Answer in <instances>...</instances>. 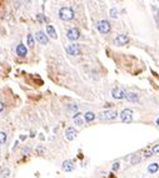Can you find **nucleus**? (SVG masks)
<instances>
[{
  "mask_svg": "<svg viewBox=\"0 0 159 178\" xmlns=\"http://www.w3.org/2000/svg\"><path fill=\"white\" fill-rule=\"evenodd\" d=\"M59 18L61 20H65V22H68V20H71L74 18V11L71 8H68V6H64V8H60L59 10Z\"/></svg>",
  "mask_w": 159,
  "mask_h": 178,
  "instance_id": "1",
  "label": "nucleus"
},
{
  "mask_svg": "<svg viewBox=\"0 0 159 178\" xmlns=\"http://www.w3.org/2000/svg\"><path fill=\"white\" fill-rule=\"evenodd\" d=\"M118 117V113L115 111H112V109H108V111H103L99 113V118L103 119V121H113Z\"/></svg>",
  "mask_w": 159,
  "mask_h": 178,
  "instance_id": "2",
  "label": "nucleus"
},
{
  "mask_svg": "<svg viewBox=\"0 0 159 178\" xmlns=\"http://www.w3.org/2000/svg\"><path fill=\"white\" fill-rule=\"evenodd\" d=\"M65 49H67V53L71 57H78V55H80V53H82V49L78 44H69Z\"/></svg>",
  "mask_w": 159,
  "mask_h": 178,
  "instance_id": "3",
  "label": "nucleus"
},
{
  "mask_svg": "<svg viewBox=\"0 0 159 178\" xmlns=\"http://www.w3.org/2000/svg\"><path fill=\"white\" fill-rule=\"evenodd\" d=\"M96 28L102 34H108L110 32V29H112V26H110L109 22H106V20H100L96 24Z\"/></svg>",
  "mask_w": 159,
  "mask_h": 178,
  "instance_id": "4",
  "label": "nucleus"
},
{
  "mask_svg": "<svg viewBox=\"0 0 159 178\" xmlns=\"http://www.w3.org/2000/svg\"><path fill=\"white\" fill-rule=\"evenodd\" d=\"M112 95H113V98H115V99H124V98H127V92L124 90L123 88L117 87L112 90Z\"/></svg>",
  "mask_w": 159,
  "mask_h": 178,
  "instance_id": "5",
  "label": "nucleus"
},
{
  "mask_svg": "<svg viewBox=\"0 0 159 178\" xmlns=\"http://www.w3.org/2000/svg\"><path fill=\"white\" fill-rule=\"evenodd\" d=\"M120 119H122V122L124 123H130L133 119V112L130 111V109H124L120 113Z\"/></svg>",
  "mask_w": 159,
  "mask_h": 178,
  "instance_id": "6",
  "label": "nucleus"
},
{
  "mask_svg": "<svg viewBox=\"0 0 159 178\" xmlns=\"http://www.w3.org/2000/svg\"><path fill=\"white\" fill-rule=\"evenodd\" d=\"M114 43H115V45H125V44L129 43V36L125 35V34H119L114 39Z\"/></svg>",
  "mask_w": 159,
  "mask_h": 178,
  "instance_id": "7",
  "label": "nucleus"
},
{
  "mask_svg": "<svg viewBox=\"0 0 159 178\" xmlns=\"http://www.w3.org/2000/svg\"><path fill=\"white\" fill-rule=\"evenodd\" d=\"M79 36H80V32L77 28H70L67 32V38L69 40H77L79 39Z\"/></svg>",
  "mask_w": 159,
  "mask_h": 178,
  "instance_id": "8",
  "label": "nucleus"
},
{
  "mask_svg": "<svg viewBox=\"0 0 159 178\" xmlns=\"http://www.w3.org/2000/svg\"><path fill=\"white\" fill-rule=\"evenodd\" d=\"M77 136H78V132L75 128H73V127L67 128V131H65V138H67L68 141H73Z\"/></svg>",
  "mask_w": 159,
  "mask_h": 178,
  "instance_id": "9",
  "label": "nucleus"
},
{
  "mask_svg": "<svg viewBox=\"0 0 159 178\" xmlns=\"http://www.w3.org/2000/svg\"><path fill=\"white\" fill-rule=\"evenodd\" d=\"M36 40L40 44H43V45H46L49 43V39H48V36L45 35L44 32H36Z\"/></svg>",
  "mask_w": 159,
  "mask_h": 178,
  "instance_id": "10",
  "label": "nucleus"
},
{
  "mask_svg": "<svg viewBox=\"0 0 159 178\" xmlns=\"http://www.w3.org/2000/svg\"><path fill=\"white\" fill-rule=\"evenodd\" d=\"M75 166H74V162L73 160H64L63 162V171L65 172H71V171H74Z\"/></svg>",
  "mask_w": 159,
  "mask_h": 178,
  "instance_id": "11",
  "label": "nucleus"
},
{
  "mask_svg": "<svg viewBox=\"0 0 159 178\" xmlns=\"http://www.w3.org/2000/svg\"><path fill=\"white\" fill-rule=\"evenodd\" d=\"M16 54H18L19 57H26V54H28L26 47L24 45V44H19V45L16 47Z\"/></svg>",
  "mask_w": 159,
  "mask_h": 178,
  "instance_id": "12",
  "label": "nucleus"
},
{
  "mask_svg": "<svg viewBox=\"0 0 159 178\" xmlns=\"http://www.w3.org/2000/svg\"><path fill=\"white\" fill-rule=\"evenodd\" d=\"M46 33L48 35H50V38H53V39H57V32H55L54 26L53 25H46Z\"/></svg>",
  "mask_w": 159,
  "mask_h": 178,
  "instance_id": "13",
  "label": "nucleus"
},
{
  "mask_svg": "<svg viewBox=\"0 0 159 178\" xmlns=\"http://www.w3.org/2000/svg\"><path fill=\"white\" fill-rule=\"evenodd\" d=\"M73 121H74V123H75L77 125H83V124H84V121H83L80 113H77V114L74 115V117H73Z\"/></svg>",
  "mask_w": 159,
  "mask_h": 178,
  "instance_id": "14",
  "label": "nucleus"
},
{
  "mask_svg": "<svg viewBox=\"0 0 159 178\" xmlns=\"http://www.w3.org/2000/svg\"><path fill=\"white\" fill-rule=\"evenodd\" d=\"M127 99L129 102H132V103H135V102H138V95L135 93H127Z\"/></svg>",
  "mask_w": 159,
  "mask_h": 178,
  "instance_id": "15",
  "label": "nucleus"
},
{
  "mask_svg": "<svg viewBox=\"0 0 159 178\" xmlns=\"http://www.w3.org/2000/svg\"><path fill=\"white\" fill-rule=\"evenodd\" d=\"M158 169H159V164L158 163H152L148 166V171H149L150 173H155V172H158Z\"/></svg>",
  "mask_w": 159,
  "mask_h": 178,
  "instance_id": "16",
  "label": "nucleus"
},
{
  "mask_svg": "<svg viewBox=\"0 0 159 178\" xmlns=\"http://www.w3.org/2000/svg\"><path fill=\"white\" fill-rule=\"evenodd\" d=\"M84 118H85V121H86V122H92V121H94L95 114H94L93 112H86L85 114H84Z\"/></svg>",
  "mask_w": 159,
  "mask_h": 178,
  "instance_id": "17",
  "label": "nucleus"
},
{
  "mask_svg": "<svg viewBox=\"0 0 159 178\" xmlns=\"http://www.w3.org/2000/svg\"><path fill=\"white\" fill-rule=\"evenodd\" d=\"M26 42H28V45H29L30 48H33L34 47V38H33V35H28L26 36Z\"/></svg>",
  "mask_w": 159,
  "mask_h": 178,
  "instance_id": "18",
  "label": "nucleus"
},
{
  "mask_svg": "<svg viewBox=\"0 0 159 178\" xmlns=\"http://www.w3.org/2000/svg\"><path fill=\"white\" fill-rule=\"evenodd\" d=\"M6 142V134L4 132H0V146Z\"/></svg>",
  "mask_w": 159,
  "mask_h": 178,
  "instance_id": "19",
  "label": "nucleus"
},
{
  "mask_svg": "<svg viewBox=\"0 0 159 178\" xmlns=\"http://www.w3.org/2000/svg\"><path fill=\"white\" fill-rule=\"evenodd\" d=\"M110 16H113V18H117V16H118V10H117V8L110 9Z\"/></svg>",
  "mask_w": 159,
  "mask_h": 178,
  "instance_id": "20",
  "label": "nucleus"
},
{
  "mask_svg": "<svg viewBox=\"0 0 159 178\" xmlns=\"http://www.w3.org/2000/svg\"><path fill=\"white\" fill-rule=\"evenodd\" d=\"M130 162H132L133 166H134V164H137V163H139V162H140V157H139V156H134Z\"/></svg>",
  "mask_w": 159,
  "mask_h": 178,
  "instance_id": "21",
  "label": "nucleus"
},
{
  "mask_svg": "<svg viewBox=\"0 0 159 178\" xmlns=\"http://www.w3.org/2000/svg\"><path fill=\"white\" fill-rule=\"evenodd\" d=\"M153 154H154L153 150H146V152H144V157H146V158H148V157H150Z\"/></svg>",
  "mask_w": 159,
  "mask_h": 178,
  "instance_id": "22",
  "label": "nucleus"
},
{
  "mask_svg": "<svg viewBox=\"0 0 159 178\" xmlns=\"http://www.w3.org/2000/svg\"><path fill=\"white\" fill-rule=\"evenodd\" d=\"M8 174H9V169H3V172H1V177L3 178L8 177Z\"/></svg>",
  "mask_w": 159,
  "mask_h": 178,
  "instance_id": "23",
  "label": "nucleus"
},
{
  "mask_svg": "<svg viewBox=\"0 0 159 178\" xmlns=\"http://www.w3.org/2000/svg\"><path fill=\"white\" fill-rule=\"evenodd\" d=\"M152 150H153V153H159V144H155Z\"/></svg>",
  "mask_w": 159,
  "mask_h": 178,
  "instance_id": "24",
  "label": "nucleus"
},
{
  "mask_svg": "<svg viewBox=\"0 0 159 178\" xmlns=\"http://www.w3.org/2000/svg\"><path fill=\"white\" fill-rule=\"evenodd\" d=\"M69 109H70V111H78V105H75V104H70V107H69Z\"/></svg>",
  "mask_w": 159,
  "mask_h": 178,
  "instance_id": "25",
  "label": "nucleus"
},
{
  "mask_svg": "<svg viewBox=\"0 0 159 178\" xmlns=\"http://www.w3.org/2000/svg\"><path fill=\"white\" fill-rule=\"evenodd\" d=\"M119 169V163L118 162H115L113 164V171H118Z\"/></svg>",
  "mask_w": 159,
  "mask_h": 178,
  "instance_id": "26",
  "label": "nucleus"
},
{
  "mask_svg": "<svg viewBox=\"0 0 159 178\" xmlns=\"http://www.w3.org/2000/svg\"><path fill=\"white\" fill-rule=\"evenodd\" d=\"M4 108H5L4 103H3V102H0V112H3V111H4Z\"/></svg>",
  "mask_w": 159,
  "mask_h": 178,
  "instance_id": "27",
  "label": "nucleus"
},
{
  "mask_svg": "<svg viewBox=\"0 0 159 178\" xmlns=\"http://www.w3.org/2000/svg\"><path fill=\"white\" fill-rule=\"evenodd\" d=\"M38 152H39V153H43V152H44L43 147H39V148H38Z\"/></svg>",
  "mask_w": 159,
  "mask_h": 178,
  "instance_id": "28",
  "label": "nucleus"
},
{
  "mask_svg": "<svg viewBox=\"0 0 159 178\" xmlns=\"http://www.w3.org/2000/svg\"><path fill=\"white\" fill-rule=\"evenodd\" d=\"M157 124H158V127H159V118L157 119Z\"/></svg>",
  "mask_w": 159,
  "mask_h": 178,
  "instance_id": "29",
  "label": "nucleus"
}]
</instances>
